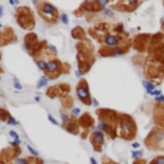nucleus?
Returning <instances> with one entry per match:
<instances>
[{
  "instance_id": "423d86ee",
  "label": "nucleus",
  "mask_w": 164,
  "mask_h": 164,
  "mask_svg": "<svg viewBox=\"0 0 164 164\" xmlns=\"http://www.w3.org/2000/svg\"><path fill=\"white\" fill-rule=\"evenodd\" d=\"M123 128H124V131H125L127 134H130L131 128H133V121L128 120V118H125V120L123 121Z\"/></svg>"
},
{
  "instance_id": "c9c22d12",
  "label": "nucleus",
  "mask_w": 164,
  "mask_h": 164,
  "mask_svg": "<svg viewBox=\"0 0 164 164\" xmlns=\"http://www.w3.org/2000/svg\"><path fill=\"white\" fill-rule=\"evenodd\" d=\"M135 164H137V163H135Z\"/></svg>"
},
{
  "instance_id": "4be33fe9",
  "label": "nucleus",
  "mask_w": 164,
  "mask_h": 164,
  "mask_svg": "<svg viewBox=\"0 0 164 164\" xmlns=\"http://www.w3.org/2000/svg\"><path fill=\"white\" fill-rule=\"evenodd\" d=\"M79 114H81V109H79V108H74V109H72V115L78 117Z\"/></svg>"
},
{
  "instance_id": "2eb2a0df",
  "label": "nucleus",
  "mask_w": 164,
  "mask_h": 164,
  "mask_svg": "<svg viewBox=\"0 0 164 164\" xmlns=\"http://www.w3.org/2000/svg\"><path fill=\"white\" fill-rule=\"evenodd\" d=\"M13 164H29V161H27L26 158H16Z\"/></svg>"
},
{
  "instance_id": "c85d7f7f",
  "label": "nucleus",
  "mask_w": 164,
  "mask_h": 164,
  "mask_svg": "<svg viewBox=\"0 0 164 164\" xmlns=\"http://www.w3.org/2000/svg\"><path fill=\"white\" fill-rule=\"evenodd\" d=\"M92 105H94V107H98V105H99V102L96 101V99H92Z\"/></svg>"
},
{
  "instance_id": "9d476101",
  "label": "nucleus",
  "mask_w": 164,
  "mask_h": 164,
  "mask_svg": "<svg viewBox=\"0 0 164 164\" xmlns=\"http://www.w3.org/2000/svg\"><path fill=\"white\" fill-rule=\"evenodd\" d=\"M111 55H112V56H121V55H124V51L121 48H114L112 51H111Z\"/></svg>"
},
{
  "instance_id": "6e6552de",
  "label": "nucleus",
  "mask_w": 164,
  "mask_h": 164,
  "mask_svg": "<svg viewBox=\"0 0 164 164\" xmlns=\"http://www.w3.org/2000/svg\"><path fill=\"white\" fill-rule=\"evenodd\" d=\"M143 85L145 86V89H147V92L151 94L154 91V84L153 82H148V81H143Z\"/></svg>"
},
{
  "instance_id": "39448f33",
  "label": "nucleus",
  "mask_w": 164,
  "mask_h": 164,
  "mask_svg": "<svg viewBox=\"0 0 164 164\" xmlns=\"http://www.w3.org/2000/svg\"><path fill=\"white\" fill-rule=\"evenodd\" d=\"M59 68H61V63L58 61H49L48 62V66L45 69V72L48 74V75H53L55 72H58Z\"/></svg>"
},
{
  "instance_id": "f03ea898",
  "label": "nucleus",
  "mask_w": 164,
  "mask_h": 164,
  "mask_svg": "<svg viewBox=\"0 0 164 164\" xmlns=\"http://www.w3.org/2000/svg\"><path fill=\"white\" fill-rule=\"evenodd\" d=\"M41 13L43 17H48L49 22H52L56 17L58 14V9L51 3H42V9H41Z\"/></svg>"
},
{
  "instance_id": "dca6fc26",
  "label": "nucleus",
  "mask_w": 164,
  "mask_h": 164,
  "mask_svg": "<svg viewBox=\"0 0 164 164\" xmlns=\"http://www.w3.org/2000/svg\"><path fill=\"white\" fill-rule=\"evenodd\" d=\"M141 157H143V151H134V153H133V158H135V160H137V158H141Z\"/></svg>"
},
{
  "instance_id": "7ed1b4c3",
  "label": "nucleus",
  "mask_w": 164,
  "mask_h": 164,
  "mask_svg": "<svg viewBox=\"0 0 164 164\" xmlns=\"http://www.w3.org/2000/svg\"><path fill=\"white\" fill-rule=\"evenodd\" d=\"M92 143H94L96 150H99V145H102V144L105 143V135H104V133L96 130L95 133L92 134Z\"/></svg>"
},
{
  "instance_id": "bb28decb",
  "label": "nucleus",
  "mask_w": 164,
  "mask_h": 164,
  "mask_svg": "<svg viewBox=\"0 0 164 164\" xmlns=\"http://www.w3.org/2000/svg\"><path fill=\"white\" fill-rule=\"evenodd\" d=\"M66 130H69V131L74 133V131H75V125H66Z\"/></svg>"
},
{
  "instance_id": "a211bd4d",
  "label": "nucleus",
  "mask_w": 164,
  "mask_h": 164,
  "mask_svg": "<svg viewBox=\"0 0 164 164\" xmlns=\"http://www.w3.org/2000/svg\"><path fill=\"white\" fill-rule=\"evenodd\" d=\"M7 123L10 124V125H17V121L14 120L13 117H7Z\"/></svg>"
},
{
  "instance_id": "72a5a7b5",
  "label": "nucleus",
  "mask_w": 164,
  "mask_h": 164,
  "mask_svg": "<svg viewBox=\"0 0 164 164\" xmlns=\"http://www.w3.org/2000/svg\"><path fill=\"white\" fill-rule=\"evenodd\" d=\"M91 164H96V160H95V158H91Z\"/></svg>"
},
{
  "instance_id": "5701e85b",
  "label": "nucleus",
  "mask_w": 164,
  "mask_h": 164,
  "mask_svg": "<svg viewBox=\"0 0 164 164\" xmlns=\"http://www.w3.org/2000/svg\"><path fill=\"white\" fill-rule=\"evenodd\" d=\"M138 3V0H127V4H130V6H135Z\"/></svg>"
},
{
  "instance_id": "aec40b11",
  "label": "nucleus",
  "mask_w": 164,
  "mask_h": 164,
  "mask_svg": "<svg viewBox=\"0 0 164 164\" xmlns=\"http://www.w3.org/2000/svg\"><path fill=\"white\" fill-rule=\"evenodd\" d=\"M13 84H14V86H16V89H17V91H20V89H22V85H20V82L17 81L16 78L13 79Z\"/></svg>"
},
{
  "instance_id": "6ab92c4d",
  "label": "nucleus",
  "mask_w": 164,
  "mask_h": 164,
  "mask_svg": "<svg viewBox=\"0 0 164 164\" xmlns=\"http://www.w3.org/2000/svg\"><path fill=\"white\" fill-rule=\"evenodd\" d=\"M61 117H62V123H63V124H68V123H69V117L66 115L65 112H62Z\"/></svg>"
},
{
  "instance_id": "4468645a",
  "label": "nucleus",
  "mask_w": 164,
  "mask_h": 164,
  "mask_svg": "<svg viewBox=\"0 0 164 164\" xmlns=\"http://www.w3.org/2000/svg\"><path fill=\"white\" fill-rule=\"evenodd\" d=\"M61 20H62V23L68 25V22H69V17H68V14H66V13H62V14H61Z\"/></svg>"
},
{
  "instance_id": "f8f14e48",
  "label": "nucleus",
  "mask_w": 164,
  "mask_h": 164,
  "mask_svg": "<svg viewBox=\"0 0 164 164\" xmlns=\"http://www.w3.org/2000/svg\"><path fill=\"white\" fill-rule=\"evenodd\" d=\"M151 164H164V156H160V157H156Z\"/></svg>"
},
{
  "instance_id": "1a4fd4ad",
  "label": "nucleus",
  "mask_w": 164,
  "mask_h": 164,
  "mask_svg": "<svg viewBox=\"0 0 164 164\" xmlns=\"http://www.w3.org/2000/svg\"><path fill=\"white\" fill-rule=\"evenodd\" d=\"M109 3V0H95V4L98 9H105V6Z\"/></svg>"
},
{
  "instance_id": "f3484780",
  "label": "nucleus",
  "mask_w": 164,
  "mask_h": 164,
  "mask_svg": "<svg viewBox=\"0 0 164 164\" xmlns=\"http://www.w3.org/2000/svg\"><path fill=\"white\" fill-rule=\"evenodd\" d=\"M102 10H104V14H105V16L114 17V12L112 10H109V9H102Z\"/></svg>"
},
{
  "instance_id": "20e7f679",
  "label": "nucleus",
  "mask_w": 164,
  "mask_h": 164,
  "mask_svg": "<svg viewBox=\"0 0 164 164\" xmlns=\"http://www.w3.org/2000/svg\"><path fill=\"white\" fill-rule=\"evenodd\" d=\"M104 43L107 45V46H109V48H118V45H120V39L117 38V36H114V35H107L105 39H104Z\"/></svg>"
},
{
  "instance_id": "473e14b6",
  "label": "nucleus",
  "mask_w": 164,
  "mask_h": 164,
  "mask_svg": "<svg viewBox=\"0 0 164 164\" xmlns=\"http://www.w3.org/2000/svg\"><path fill=\"white\" fill-rule=\"evenodd\" d=\"M3 16V6H0V17Z\"/></svg>"
},
{
  "instance_id": "0eeeda50",
  "label": "nucleus",
  "mask_w": 164,
  "mask_h": 164,
  "mask_svg": "<svg viewBox=\"0 0 164 164\" xmlns=\"http://www.w3.org/2000/svg\"><path fill=\"white\" fill-rule=\"evenodd\" d=\"M109 130H111V127H109V124L105 123V121H101V123L98 124V131H101V133H108Z\"/></svg>"
},
{
  "instance_id": "f257e3e1",
  "label": "nucleus",
  "mask_w": 164,
  "mask_h": 164,
  "mask_svg": "<svg viewBox=\"0 0 164 164\" xmlns=\"http://www.w3.org/2000/svg\"><path fill=\"white\" fill-rule=\"evenodd\" d=\"M76 94H78V98L81 99L84 104H91V95H89V89L86 82H81L76 88Z\"/></svg>"
},
{
  "instance_id": "9b49d317",
  "label": "nucleus",
  "mask_w": 164,
  "mask_h": 164,
  "mask_svg": "<svg viewBox=\"0 0 164 164\" xmlns=\"http://www.w3.org/2000/svg\"><path fill=\"white\" fill-rule=\"evenodd\" d=\"M48 76H42L41 79H39V82H38V88H42V86H45L46 84H48Z\"/></svg>"
},
{
  "instance_id": "b1692460",
  "label": "nucleus",
  "mask_w": 164,
  "mask_h": 164,
  "mask_svg": "<svg viewBox=\"0 0 164 164\" xmlns=\"http://www.w3.org/2000/svg\"><path fill=\"white\" fill-rule=\"evenodd\" d=\"M27 150L30 151V154H33V156H38V151H36V150H33V148H32L30 145H29V147H27Z\"/></svg>"
},
{
  "instance_id": "2f4dec72",
  "label": "nucleus",
  "mask_w": 164,
  "mask_h": 164,
  "mask_svg": "<svg viewBox=\"0 0 164 164\" xmlns=\"http://www.w3.org/2000/svg\"><path fill=\"white\" fill-rule=\"evenodd\" d=\"M75 75H76V76H78V78H79V76L82 75V72H81V71H76V72H75Z\"/></svg>"
},
{
  "instance_id": "412c9836",
  "label": "nucleus",
  "mask_w": 164,
  "mask_h": 164,
  "mask_svg": "<svg viewBox=\"0 0 164 164\" xmlns=\"http://www.w3.org/2000/svg\"><path fill=\"white\" fill-rule=\"evenodd\" d=\"M9 135H10L13 140H19V135H17L16 131H10V133H9Z\"/></svg>"
},
{
  "instance_id": "cd10ccee",
  "label": "nucleus",
  "mask_w": 164,
  "mask_h": 164,
  "mask_svg": "<svg viewBox=\"0 0 164 164\" xmlns=\"http://www.w3.org/2000/svg\"><path fill=\"white\" fill-rule=\"evenodd\" d=\"M48 118H49V121H51L52 124H58V123H56V120H55V118H53L52 115H48Z\"/></svg>"
},
{
  "instance_id": "7c9ffc66",
  "label": "nucleus",
  "mask_w": 164,
  "mask_h": 164,
  "mask_svg": "<svg viewBox=\"0 0 164 164\" xmlns=\"http://www.w3.org/2000/svg\"><path fill=\"white\" fill-rule=\"evenodd\" d=\"M9 3L10 4H17V0H9Z\"/></svg>"
},
{
  "instance_id": "f704fd0d",
  "label": "nucleus",
  "mask_w": 164,
  "mask_h": 164,
  "mask_svg": "<svg viewBox=\"0 0 164 164\" xmlns=\"http://www.w3.org/2000/svg\"><path fill=\"white\" fill-rule=\"evenodd\" d=\"M0 29H2V23H0Z\"/></svg>"
},
{
  "instance_id": "ddd939ff",
  "label": "nucleus",
  "mask_w": 164,
  "mask_h": 164,
  "mask_svg": "<svg viewBox=\"0 0 164 164\" xmlns=\"http://www.w3.org/2000/svg\"><path fill=\"white\" fill-rule=\"evenodd\" d=\"M36 63H38L39 69H42V71H45V69H46V66H48V62H46V61H38Z\"/></svg>"
},
{
  "instance_id": "c756f323",
  "label": "nucleus",
  "mask_w": 164,
  "mask_h": 164,
  "mask_svg": "<svg viewBox=\"0 0 164 164\" xmlns=\"http://www.w3.org/2000/svg\"><path fill=\"white\" fill-rule=\"evenodd\" d=\"M138 147H140V144H138V143H133V148H135V150H137Z\"/></svg>"
},
{
  "instance_id": "a878e982",
  "label": "nucleus",
  "mask_w": 164,
  "mask_h": 164,
  "mask_svg": "<svg viewBox=\"0 0 164 164\" xmlns=\"http://www.w3.org/2000/svg\"><path fill=\"white\" fill-rule=\"evenodd\" d=\"M156 101H157V102H164V96L163 95H160V96H157V98H156Z\"/></svg>"
},
{
  "instance_id": "393cba45",
  "label": "nucleus",
  "mask_w": 164,
  "mask_h": 164,
  "mask_svg": "<svg viewBox=\"0 0 164 164\" xmlns=\"http://www.w3.org/2000/svg\"><path fill=\"white\" fill-rule=\"evenodd\" d=\"M150 95H154V96H160V95H161V91H158V89H157V91H153V92H151Z\"/></svg>"
}]
</instances>
